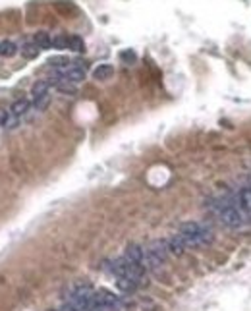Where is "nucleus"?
<instances>
[{"mask_svg": "<svg viewBox=\"0 0 251 311\" xmlns=\"http://www.w3.org/2000/svg\"><path fill=\"white\" fill-rule=\"evenodd\" d=\"M68 45H70V37L68 35H56V37H52V49L64 51V49H68Z\"/></svg>", "mask_w": 251, "mask_h": 311, "instance_id": "16", "label": "nucleus"}, {"mask_svg": "<svg viewBox=\"0 0 251 311\" xmlns=\"http://www.w3.org/2000/svg\"><path fill=\"white\" fill-rule=\"evenodd\" d=\"M122 58H130V60L134 62V60H135V54H134V52H122Z\"/></svg>", "mask_w": 251, "mask_h": 311, "instance_id": "18", "label": "nucleus"}, {"mask_svg": "<svg viewBox=\"0 0 251 311\" xmlns=\"http://www.w3.org/2000/svg\"><path fill=\"white\" fill-rule=\"evenodd\" d=\"M18 52V47L12 41H0V56L2 58H10Z\"/></svg>", "mask_w": 251, "mask_h": 311, "instance_id": "14", "label": "nucleus"}, {"mask_svg": "<svg viewBox=\"0 0 251 311\" xmlns=\"http://www.w3.org/2000/svg\"><path fill=\"white\" fill-rule=\"evenodd\" d=\"M68 51H74V52H83L85 51V43L81 37L77 35H72L70 37V45H68Z\"/></svg>", "mask_w": 251, "mask_h": 311, "instance_id": "15", "label": "nucleus"}, {"mask_svg": "<svg viewBox=\"0 0 251 311\" xmlns=\"http://www.w3.org/2000/svg\"><path fill=\"white\" fill-rule=\"evenodd\" d=\"M62 76H64V79L66 81H70V83H74V85H77V83H81L83 79H85V66L81 64V62H72V66L70 68H66L64 72H60Z\"/></svg>", "mask_w": 251, "mask_h": 311, "instance_id": "5", "label": "nucleus"}, {"mask_svg": "<svg viewBox=\"0 0 251 311\" xmlns=\"http://www.w3.org/2000/svg\"><path fill=\"white\" fill-rule=\"evenodd\" d=\"M211 209L218 216V220L226 228H232V230L244 228L251 220L250 216L236 205L234 197H214V199H211Z\"/></svg>", "mask_w": 251, "mask_h": 311, "instance_id": "1", "label": "nucleus"}, {"mask_svg": "<svg viewBox=\"0 0 251 311\" xmlns=\"http://www.w3.org/2000/svg\"><path fill=\"white\" fill-rule=\"evenodd\" d=\"M49 66L54 70V72H64L66 68L72 66V62H70L66 56H54V58H50L49 60Z\"/></svg>", "mask_w": 251, "mask_h": 311, "instance_id": "12", "label": "nucleus"}, {"mask_svg": "<svg viewBox=\"0 0 251 311\" xmlns=\"http://www.w3.org/2000/svg\"><path fill=\"white\" fill-rule=\"evenodd\" d=\"M97 300H99L100 306L106 308L108 311H126V302L120 296L112 294L110 290H104V288L97 290Z\"/></svg>", "mask_w": 251, "mask_h": 311, "instance_id": "4", "label": "nucleus"}, {"mask_svg": "<svg viewBox=\"0 0 251 311\" xmlns=\"http://www.w3.org/2000/svg\"><path fill=\"white\" fill-rule=\"evenodd\" d=\"M33 43H35L41 51H47V49L52 47V39H50V35L47 31H37L35 37H33Z\"/></svg>", "mask_w": 251, "mask_h": 311, "instance_id": "11", "label": "nucleus"}, {"mask_svg": "<svg viewBox=\"0 0 251 311\" xmlns=\"http://www.w3.org/2000/svg\"><path fill=\"white\" fill-rule=\"evenodd\" d=\"M116 286H118L122 292H126V294H134V292L139 288L137 282H134L132 278H126V276H118V278H116Z\"/></svg>", "mask_w": 251, "mask_h": 311, "instance_id": "10", "label": "nucleus"}, {"mask_svg": "<svg viewBox=\"0 0 251 311\" xmlns=\"http://www.w3.org/2000/svg\"><path fill=\"white\" fill-rule=\"evenodd\" d=\"M39 52H41V49H39L35 43H25V45L21 47V56H23V58H27V60L37 58V56H39Z\"/></svg>", "mask_w": 251, "mask_h": 311, "instance_id": "13", "label": "nucleus"}, {"mask_svg": "<svg viewBox=\"0 0 251 311\" xmlns=\"http://www.w3.org/2000/svg\"><path fill=\"white\" fill-rule=\"evenodd\" d=\"M10 116H12V112H10V110H6V108H0V126H2V128H6V126H8V120H10Z\"/></svg>", "mask_w": 251, "mask_h": 311, "instance_id": "17", "label": "nucleus"}, {"mask_svg": "<svg viewBox=\"0 0 251 311\" xmlns=\"http://www.w3.org/2000/svg\"><path fill=\"white\" fill-rule=\"evenodd\" d=\"M31 101L35 110H45L50 103V83L49 79H39L31 87Z\"/></svg>", "mask_w": 251, "mask_h": 311, "instance_id": "3", "label": "nucleus"}, {"mask_svg": "<svg viewBox=\"0 0 251 311\" xmlns=\"http://www.w3.org/2000/svg\"><path fill=\"white\" fill-rule=\"evenodd\" d=\"M188 248H199L205 246L209 242H212V230L203 224V222H195V220H190V222H182L178 226V232H176Z\"/></svg>", "mask_w": 251, "mask_h": 311, "instance_id": "2", "label": "nucleus"}, {"mask_svg": "<svg viewBox=\"0 0 251 311\" xmlns=\"http://www.w3.org/2000/svg\"><path fill=\"white\" fill-rule=\"evenodd\" d=\"M10 110H12V114H16V116L21 118V116H25L31 110V101L29 99H18V101L12 103Z\"/></svg>", "mask_w": 251, "mask_h": 311, "instance_id": "9", "label": "nucleus"}, {"mask_svg": "<svg viewBox=\"0 0 251 311\" xmlns=\"http://www.w3.org/2000/svg\"><path fill=\"white\" fill-rule=\"evenodd\" d=\"M114 76V66L112 64H100L97 66L95 70H93V78L97 79V81H106V79H110Z\"/></svg>", "mask_w": 251, "mask_h": 311, "instance_id": "8", "label": "nucleus"}, {"mask_svg": "<svg viewBox=\"0 0 251 311\" xmlns=\"http://www.w3.org/2000/svg\"><path fill=\"white\" fill-rule=\"evenodd\" d=\"M124 257L132 263H137V265H143L145 267V248L137 246V244H130L124 252Z\"/></svg>", "mask_w": 251, "mask_h": 311, "instance_id": "6", "label": "nucleus"}, {"mask_svg": "<svg viewBox=\"0 0 251 311\" xmlns=\"http://www.w3.org/2000/svg\"><path fill=\"white\" fill-rule=\"evenodd\" d=\"M166 242H168V250H170V253H174V255H182V253L186 252V248H188V246H186V242H184L178 234H172Z\"/></svg>", "mask_w": 251, "mask_h": 311, "instance_id": "7", "label": "nucleus"}]
</instances>
